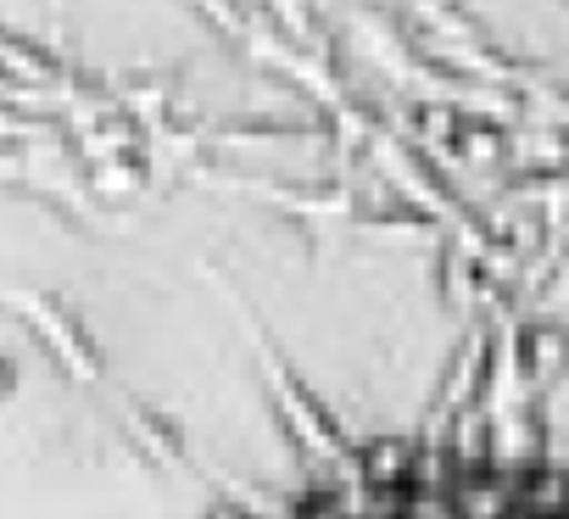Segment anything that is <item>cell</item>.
Instances as JSON below:
<instances>
[{
    "mask_svg": "<svg viewBox=\"0 0 569 519\" xmlns=\"http://www.w3.org/2000/svg\"><path fill=\"white\" fill-rule=\"evenodd\" d=\"M240 519H569V463L497 436H386Z\"/></svg>",
    "mask_w": 569,
    "mask_h": 519,
    "instance_id": "1",
    "label": "cell"
}]
</instances>
